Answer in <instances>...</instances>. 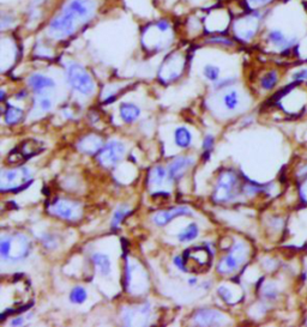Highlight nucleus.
Masks as SVG:
<instances>
[{"label": "nucleus", "mask_w": 307, "mask_h": 327, "mask_svg": "<svg viewBox=\"0 0 307 327\" xmlns=\"http://www.w3.org/2000/svg\"><path fill=\"white\" fill-rule=\"evenodd\" d=\"M100 5V0H65L46 24V38L62 42L73 37L96 18Z\"/></svg>", "instance_id": "1"}, {"label": "nucleus", "mask_w": 307, "mask_h": 327, "mask_svg": "<svg viewBox=\"0 0 307 327\" xmlns=\"http://www.w3.org/2000/svg\"><path fill=\"white\" fill-rule=\"evenodd\" d=\"M173 38L174 31L168 19H160L150 23L144 28L142 34L144 47L150 51H162L171 45Z\"/></svg>", "instance_id": "2"}, {"label": "nucleus", "mask_w": 307, "mask_h": 327, "mask_svg": "<svg viewBox=\"0 0 307 327\" xmlns=\"http://www.w3.org/2000/svg\"><path fill=\"white\" fill-rule=\"evenodd\" d=\"M30 252V242L23 234L6 235L0 241V255L6 261L17 263L27 258Z\"/></svg>", "instance_id": "3"}, {"label": "nucleus", "mask_w": 307, "mask_h": 327, "mask_svg": "<svg viewBox=\"0 0 307 327\" xmlns=\"http://www.w3.org/2000/svg\"><path fill=\"white\" fill-rule=\"evenodd\" d=\"M65 72L69 84L77 93L82 94L84 96H90L94 94L95 82L83 65L76 61H69L66 64Z\"/></svg>", "instance_id": "4"}, {"label": "nucleus", "mask_w": 307, "mask_h": 327, "mask_svg": "<svg viewBox=\"0 0 307 327\" xmlns=\"http://www.w3.org/2000/svg\"><path fill=\"white\" fill-rule=\"evenodd\" d=\"M263 13L259 10L251 11L248 15L235 19L232 24V30L234 36L241 42H250L256 37L259 30V24Z\"/></svg>", "instance_id": "5"}, {"label": "nucleus", "mask_w": 307, "mask_h": 327, "mask_svg": "<svg viewBox=\"0 0 307 327\" xmlns=\"http://www.w3.org/2000/svg\"><path fill=\"white\" fill-rule=\"evenodd\" d=\"M239 178L233 170H223L218 175L213 199L215 203L231 202L238 195Z\"/></svg>", "instance_id": "6"}, {"label": "nucleus", "mask_w": 307, "mask_h": 327, "mask_svg": "<svg viewBox=\"0 0 307 327\" xmlns=\"http://www.w3.org/2000/svg\"><path fill=\"white\" fill-rule=\"evenodd\" d=\"M30 170L26 167L15 169L3 170L2 173V192L18 193L31 185Z\"/></svg>", "instance_id": "7"}, {"label": "nucleus", "mask_w": 307, "mask_h": 327, "mask_svg": "<svg viewBox=\"0 0 307 327\" xmlns=\"http://www.w3.org/2000/svg\"><path fill=\"white\" fill-rule=\"evenodd\" d=\"M249 255V249L243 242H236L233 246L228 254L220 260L217 265V271L221 275H232L239 267L246 261Z\"/></svg>", "instance_id": "8"}, {"label": "nucleus", "mask_w": 307, "mask_h": 327, "mask_svg": "<svg viewBox=\"0 0 307 327\" xmlns=\"http://www.w3.org/2000/svg\"><path fill=\"white\" fill-rule=\"evenodd\" d=\"M183 65H185V58H183L181 53H172L162 62L160 71H158V78L165 84L174 82L181 76Z\"/></svg>", "instance_id": "9"}, {"label": "nucleus", "mask_w": 307, "mask_h": 327, "mask_svg": "<svg viewBox=\"0 0 307 327\" xmlns=\"http://www.w3.org/2000/svg\"><path fill=\"white\" fill-rule=\"evenodd\" d=\"M49 212L65 221H77L82 217V205L80 203L65 198H56L49 205Z\"/></svg>", "instance_id": "10"}, {"label": "nucleus", "mask_w": 307, "mask_h": 327, "mask_svg": "<svg viewBox=\"0 0 307 327\" xmlns=\"http://www.w3.org/2000/svg\"><path fill=\"white\" fill-rule=\"evenodd\" d=\"M126 147L121 142L118 140H111L102 147V150L97 155V160L101 166L106 168L114 167L119 161L124 157Z\"/></svg>", "instance_id": "11"}, {"label": "nucleus", "mask_w": 307, "mask_h": 327, "mask_svg": "<svg viewBox=\"0 0 307 327\" xmlns=\"http://www.w3.org/2000/svg\"><path fill=\"white\" fill-rule=\"evenodd\" d=\"M150 311V304L148 303V302L140 306H137L135 308L125 307L122 309L121 313L122 322H124V325L126 326L147 325V323L149 322Z\"/></svg>", "instance_id": "12"}, {"label": "nucleus", "mask_w": 307, "mask_h": 327, "mask_svg": "<svg viewBox=\"0 0 307 327\" xmlns=\"http://www.w3.org/2000/svg\"><path fill=\"white\" fill-rule=\"evenodd\" d=\"M192 322L197 326H218L226 322V315L216 309H198L192 318Z\"/></svg>", "instance_id": "13"}, {"label": "nucleus", "mask_w": 307, "mask_h": 327, "mask_svg": "<svg viewBox=\"0 0 307 327\" xmlns=\"http://www.w3.org/2000/svg\"><path fill=\"white\" fill-rule=\"evenodd\" d=\"M204 26H206L208 33L222 34L228 29L231 22H229L227 12L223 10H217V11H211L207 16L206 20H204Z\"/></svg>", "instance_id": "14"}, {"label": "nucleus", "mask_w": 307, "mask_h": 327, "mask_svg": "<svg viewBox=\"0 0 307 327\" xmlns=\"http://www.w3.org/2000/svg\"><path fill=\"white\" fill-rule=\"evenodd\" d=\"M210 252L206 247H193L189 248L188 251L182 254L183 263H185L186 272H188V265L190 263H193L199 269L208 267L210 263Z\"/></svg>", "instance_id": "15"}, {"label": "nucleus", "mask_w": 307, "mask_h": 327, "mask_svg": "<svg viewBox=\"0 0 307 327\" xmlns=\"http://www.w3.org/2000/svg\"><path fill=\"white\" fill-rule=\"evenodd\" d=\"M28 85L34 91L35 95L51 93L55 89L54 79L38 72L31 73L28 78Z\"/></svg>", "instance_id": "16"}, {"label": "nucleus", "mask_w": 307, "mask_h": 327, "mask_svg": "<svg viewBox=\"0 0 307 327\" xmlns=\"http://www.w3.org/2000/svg\"><path fill=\"white\" fill-rule=\"evenodd\" d=\"M195 163V158L189 156H180L173 160L168 166V177L171 180H180L182 175Z\"/></svg>", "instance_id": "17"}, {"label": "nucleus", "mask_w": 307, "mask_h": 327, "mask_svg": "<svg viewBox=\"0 0 307 327\" xmlns=\"http://www.w3.org/2000/svg\"><path fill=\"white\" fill-rule=\"evenodd\" d=\"M181 216H192L191 209H189L188 206H176L167 211H160L154 216L153 222L158 227H163L172 222L174 218Z\"/></svg>", "instance_id": "18"}, {"label": "nucleus", "mask_w": 307, "mask_h": 327, "mask_svg": "<svg viewBox=\"0 0 307 327\" xmlns=\"http://www.w3.org/2000/svg\"><path fill=\"white\" fill-rule=\"evenodd\" d=\"M104 147V140L97 135H87L77 143V149L86 155L98 154Z\"/></svg>", "instance_id": "19"}, {"label": "nucleus", "mask_w": 307, "mask_h": 327, "mask_svg": "<svg viewBox=\"0 0 307 327\" xmlns=\"http://www.w3.org/2000/svg\"><path fill=\"white\" fill-rule=\"evenodd\" d=\"M47 4V0H30L27 5L26 15L27 20L29 24H36L40 23V20L44 18L45 6Z\"/></svg>", "instance_id": "20"}, {"label": "nucleus", "mask_w": 307, "mask_h": 327, "mask_svg": "<svg viewBox=\"0 0 307 327\" xmlns=\"http://www.w3.org/2000/svg\"><path fill=\"white\" fill-rule=\"evenodd\" d=\"M268 41L273 46H275V47L280 48L281 51H289L296 42L295 38L288 37L283 31L278 29L270 30L269 33H268Z\"/></svg>", "instance_id": "21"}, {"label": "nucleus", "mask_w": 307, "mask_h": 327, "mask_svg": "<svg viewBox=\"0 0 307 327\" xmlns=\"http://www.w3.org/2000/svg\"><path fill=\"white\" fill-rule=\"evenodd\" d=\"M222 104H223L224 109H227L229 112L235 111L238 109L240 104V94L236 89H233V88L229 86L228 89H226L222 94Z\"/></svg>", "instance_id": "22"}, {"label": "nucleus", "mask_w": 307, "mask_h": 327, "mask_svg": "<svg viewBox=\"0 0 307 327\" xmlns=\"http://www.w3.org/2000/svg\"><path fill=\"white\" fill-rule=\"evenodd\" d=\"M120 117L126 124L135 122L140 115V109L133 103H121L120 104Z\"/></svg>", "instance_id": "23"}, {"label": "nucleus", "mask_w": 307, "mask_h": 327, "mask_svg": "<svg viewBox=\"0 0 307 327\" xmlns=\"http://www.w3.org/2000/svg\"><path fill=\"white\" fill-rule=\"evenodd\" d=\"M94 265L97 267V270L100 271V273L104 277H108L112 272V263L108 255L104 254V253H94L91 256Z\"/></svg>", "instance_id": "24"}, {"label": "nucleus", "mask_w": 307, "mask_h": 327, "mask_svg": "<svg viewBox=\"0 0 307 327\" xmlns=\"http://www.w3.org/2000/svg\"><path fill=\"white\" fill-rule=\"evenodd\" d=\"M53 108V100L49 93L46 94H37L34 97V109L37 111V113H46Z\"/></svg>", "instance_id": "25"}, {"label": "nucleus", "mask_w": 307, "mask_h": 327, "mask_svg": "<svg viewBox=\"0 0 307 327\" xmlns=\"http://www.w3.org/2000/svg\"><path fill=\"white\" fill-rule=\"evenodd\" d=\"M206 43L221 48H232L235 45L231 37H227L223 34H211L209 37L206 38Z\"/></svg>", "instance_id": "26"}, {"label": "nucleus", "mask_w": 307, "mask_h": 327, "mask_svg": "<svg viewBox=\"0 0 307 327\" xmlns=\"http://www.w3.org/2000/svg\"><path fill=\"white\" fill-rule=\"evenodd\" d=\"M168 177V170H166L163 167L156 166L150 170L149 173V184L154 187H158L166 181Z\"/></svg>", "instance_id": "27"}, {"label": "nucleus", "mask_w": 307, "mask_h": 327, "mask_svg": "<svg viewBox=\"0 0 307 327\" xmlns=\"http://www.w3.org/2000/svg\"><path fill=\"white\" fill-rule=\"evenodd\" d=\"M174 140H175V144L179 147H181V149H186V147L191 145V142H192L191 132H190L186 127H178L175 129V133H174Z\"/></svg>", "instance_id": "28"}, {"label": "nucleus", "mask_w": 307, "mask_h": 327, "mask_svg": "<svg viewBox=\"0 0 307 327\" xmlns=\"http://www.w3.org/2000/svg\"><path fill=\"white\" fill-rule=\"evenodd\" d=\"M23 111L18 107H15V105L9 104L8 108H6L5 113H4V118H5V122L8 125H16L23 119Z\"/></svg>", "instance_id": "29"}, {"label": "nucleus", "mask_w": 307, "mask_h": 327, "mask_svg": "<svg viewBox=\"0 0 307 327\" xmlns=\"http://www.w3.org/2000/svg\"><path fill=\"white\" fill-rule=\"evenodd\" d=\"M198 234H199V229L198 227H197V224L191 223L189 224L185 229L180 231V234L178 235V240L180 242H190L195 240V238L198 236Z\"/></svg>", "instance_id": "30"}, {"label": "nucleus", "mask_w": 307, "mask_h": 327, "mask_svg": "<svg viewBox=\"0 0 307 327\" xmlns=\"http://www.w3.org/2000/svg\"><path fill=\"white\" fill-rule=\"evenodd\" d=\"M131 213V211L129 210V207L126 205H120L118 209L114 211L112 217V228L113 229H118L122 221L125 220L128 214Z\"/></svg>", "instance_id": "31"}, {"label": "nucleus", "mask_w": 307, "mask_h": 327, "mask_svg": "<svg viewBox=\"0 0 307 327\" xmlns=\"http://www.w3.org/2000/svg\"><path fill=\"white\" fill-rule=\"evenodd\" d=\"M203 76L209 80V82L216 83L220 79L221 76V69L217 65L214 64H207L203 68Z\"/></svg>", "instance_id": "32"}, {"label": "nucleus", "mask_w": 307, "mask_h": 327, "mask_svg": "<svg viewBox=\"0 0 307 327\" xmlns=\"http://www.w3.org/2000/svg\"><path fill=\"white\" fill-rule=\"evenodd\" d=\"M278 82V75L276 71H270L268 72L265 76L263 77L262 80H260V85L264 90H271L276 86V84Z\"/></svg>", "instance_id": "33"}, {"label": "nucleus", "mask_w": 307, "mask_h": 327, "mask_svg": "<svg viewBox=\"0 0 307 327\" xmlns=\"http://www.w3.org/2000/svg\"><path fill=\"white\" fill-rule=\"evenodd\" d=\"M48 42H49L48 38H46L45 41H40L37 43L36 48H35L34 52H35V54H36L38 58L51 59L53 57V52H52V49L49 48Z\"/></svg>", "instance_id": "34"}, {"label": "nucleus", "mask_w": 307, "mask_h": 327, "mask_svg": "<svg viewBox=\"0 0 307 327\" xmlns=\"http://www.w3.org/2000/svg\"><path fill=\"white\" fill-rule=\"evenodd\" d=\"M87 300V291L82 287H75L70 293V301L75 304H82Z\"/></svg>", "instance_id": "35"}, {"label": "nucleus", "mask_w": 307, "mask_h": 327, "mask_svg": "<svg viewBox=\"0 0 307 327\" xmlns=\"http://www.w3.org/2000/svg\"><path fill=\"white\" fill-rule=\"evenodd\" d=\"M16 24V16L13 15L12 12H2V18H0V28H2L3 33H5L8 29H11V28Z\"/></svg>", "instance_id": "36"}, {"label": "nucleus", "mask_w": 307, "mask_h": 327, "mask_svg": "<svg viewBox=\"0 0 307 327\" xmlns=\"http://www.w3.org/2000/svg\"><path fill=\"white\" fill-rule=\"evenodd\" d=\"M274 0H245L246 6H248L250 11H256V10H260L265 8L269 4H271Z\"/></svg>", "instance_id": "37"}, {"label": "nucleus", "mask_w": 307, "mask_h": 327, "mask_svg": "<svg viewBox=\"0 0 307 327\" xmlns=\"http://www.w3.org/2000/svg\"><path fill=\"white\" fill-rule=\"evenodd\" d=\"M217 293H218V295H220L221 296V298L222 300H223L224 302H227V303H234V300H233V298H234V295H233V291L229 289L228 287H226V286H221L220 288H218V290H217Z\"/></svg>", "instance_id": "38"}, {"label": "nucleus", "mask_w": 307, "mask_h": 327, "mask_svg": "<svg viewBox=\"0 0 307 327\" xmlns=\"http://www.w3.org/2000/svg\"><path fill=\"white\" fill-rule=\"evenodd\" d=\"M214 142H215V139L211 135H208L203 140L202 147H203V151H204V158H206V160H208V158H209V156H210L211 150H213V147H214Z\"/></svg>", "instance_id": "39"}, {"label": "nucleus", "mask_w": 307, "mask_h": 327, "mask_svg": "<svg viewBox=\"0 0 307 327\" xmlns=\"http://www.w3.org/2000/svg\"><path fill=\"white\" fill-rule=\"evenodd\" d=\"M277 294L278 291L273 283H269L265 287H263V296L267 300H275L277 297Z\"/></svg>", "instance_id": "40"}, {"label": "nucleus", "mask_w": 307, "mask_h": 327, "mask_svg": "<svg viewBox=\"0 0 307 327\" xmlns=\"http://www.w3.org/2000/svg\"><path fill=\"white\" fill-rule=\"evenodd\" d=\"M41 241H42V244H44L45 247L48 248V249H54V248H56V246H58L56 237L53 236L52 234H45L44 236L41 237Z\"/></svg>", "instance_id": "41"}, {"label": "nucleus", "mask_w": 307, "mask_h": 327, "mask_svg": "<svg viewBox=\"0 0 307 327\" xmlns=\"http://www.w3.org/2000/svg\"><path fill=\"white\" fill-rule=\"evenodd\" d=\"M293 79H294L295 82H305V80H307V69H302L300 70V71L295 72L294 75H293Z\"/></svg>", "instance_id": "42"}, {"label": "nucleus", "mask_w": 307, "mask_h": 327, "mask_svg": "<svg viewBox=\"0 0 307 327\" xmlns=\"http://www.w3.org/2000/svg\"><path fill=\"white\" fill-rule=\"evenodd\" d=\"M300 192H301V198L307 203V181H305V184L301 186Z\"/></svg>", "instance_id": "43"}, {"label": "nucleus", "mask_w": 307, "mask_h": 327, "mask_svg": "<svg viewBox=\"0 0 307 327\" xmlns=\"http://www.w3.org/2000/svg\"><path fill=\"white\" fill-rule=\"evenodd\" d=\"M23 322H24V319L22 318V316H18V318L12 320L11 325L12 326H21V325H23Z\"/></svg>", "instance_id": "44"}, {"label": "nucleus", "mask_w": 307, "mask_h": 327, "mask_svg": "<svg viewBox=\"0 0 307 327\" xmlns=\"http://www.w3.org/2000/svg\"><path fill=\"white\" fill-rule=\"evenodd\" d=\"M26 95H27L26 91H22V93L18 94V96H17L16 98L17 100H23V98H26Z\"/></svg>", "instance_id": "45"}, {"label": "nucleus", "mask_w": 307, "mask_h": 327, "mask_svg": "<svg viewBox=\"0 0 307 327\" xmlns=\"http://www.w3.org/2000/svg\"><path fill=\"white\" fill-rule=\"evenodd\" d=\"M196 283H197V279H196V278H191V279H189V284H190V286H195Z\"/></svg>", "instance_id": "46"}, {"label": "nucleus", "mask_w": 307, "mask_h": 327, "mask_svg": "<svg viewBox=\"0 0 307 327\" xmlns=\"http://www.w3.org/2000/svg\"><path fill=\"white\" fill-rule=\"evenodd\" d=\"M0 100L4 101L5 100V90L2 89V96H0Z\"/></svg>", "instance_id": "47"}]
</instances>
